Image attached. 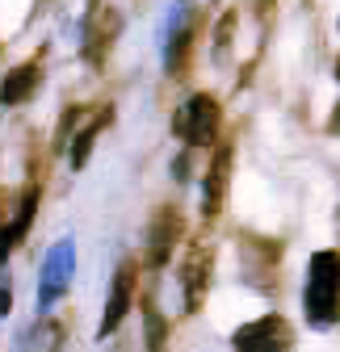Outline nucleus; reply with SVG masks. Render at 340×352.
<instances>
[{
  "label": "nucleus",
  "instance_id": "39448f33",
  "mask_svg": "<svg viewBox=\"0 0 340 352\" xmlns=\"http://www.w3.org/2000/svg\"><path fill=\"white\" fill-rule=\"evenodd\" d=\"M72 281V239H59L55 252L47 256V269H42V289H38V302L51 306Z\"/></svg>",
  "mask_w": 340,
  "mask_h": 352
},
{
  "label": "nucleus",
  "instance_id": "ddd939ff",
  "mask_svg": "<svg viewBox=\"0 0 340 352\" xmlns=\"http://www.w3.org/2000/svg\"><path fill=\"white\" fill-rule=\"evenodd\" d=\"M160 348H164V319H160V311L147 306V344H143V352H160Z\"/></svg>",
  "mask_w": 340,
  "mask_h": 352
},
{
  "label": "nucleus",
  "instance_id": "1a4fd4ad",
  "mask_svg": "<svg viewBox=\"0 0 340 352\" xmlns=\"http://www.w3.org/2000/svg\"><path fill=\"white\" fill-rule=\"evenodd\" d=\"M210 285V248H198L185 264V311H198Z\"/></svg>",
  "mask_w": 340,
  "mask_h": 352
},
{
  "label": "nucleus",
  "instance_id": "20e7f679",
  "mask_svg": "<svg viewBox=\"0 0 340 352\" xmlns=\"http://www.w3.org/2000/svg\"><path fill=\"white\" fill-rule=\"evenodd\" d=\"M131 289H135V269L131 264H122L118 277H114V289H109V302H105V311H101V323H97V336H114L126 319V311H131Z\"/></svg>",
  "mask_w": 340,
  "mask_h": 352
},
{
  "label": "nucleus",
  "instance_id": "6e6552de",
  "mask_svg": "<svg viewBox=\"0 0 340 352\" xmlns=\"http://www.w3.org/2000/svg\"><path fill=\"white\" fill-rule=\"evenodd\" d=\"M177 235H181V218H177V210H160L156 214V223H151V235H147V260L151 264H164L168 260V248L177 243Z\"/></svg>",
  "mask_w": 340,
  "mask_h": 352
},
{
  "label": "nucleus",
  "instance_id": "4468645a",
  "mask_svg": "<svg viewBox=\"0 0 340 352\" xmlns=\"http://www.w3.org/2000/svg\"><path fill=\"white\" fill-rule=\"evenodd\" d=\"M9 311H13V294H9V285H5V281H0V319H5Z\"/></svg>",
  "mask_w": 340,
  "mask_h": 352
},
{
  "label": "nucleus",
  "instance_id": "2eb2a0df",
  "mask_svg": "<svg viewBox=\"0 0 340 352\" xmlns=\"http://www.w3.org/2000/svg\"><path fill=\"white\" fill-rule=\"evenodd\" d=\"M328 130H332V135H340V105H336V113H332V122H328Z\"/></svg>",
  "mask_w": 340,
  "mask_h": 352
},
{
  "label": "nucleus",
  "instance_id": "0eeeda50",
  "mask_svg": "<svg viewBox=\"0 0 340 352\" xmlns=\"http://www.w3.org/2000/svg\"><path fill=\"white\" fill-rule=\"evenodd\" d=\"M38 80H42V67L38 63H21L5 76L0 84V105H25L34 93H38Z\"/></svg>",
  "mask_w": 340,
  "mask_h": 352
},
{
  "label": "nucleus",
  "instance_id": "423d86ee",
  "mask_svg": "<svg viewBox=\"0 0 340 352\" xmlns=\"http://www.w3.org/2000/svg\"><path fill=\"white\" fill-rule=\"evenodd\" d=\"M227 168H231V147H219L215 151V164H210L206 181H202V214L215 218L223 197H227Z\"/></svg>",
  "mask_w": 340,
  "mask_h": 352
},
{
  "label": "nucleus",
  "instance_id": "9d476101",
  "mask_svg": "<svg viewBox=\"0 0 340 352\" xmlns=\"http://www.w3.org/2000/svg\"><path fill=\"white\" fill-rule=\"evenodd\" d=\"M34 206H38V193L30 189V193L21 197V206H17V214H13V223H9V227H0V264H5V260L13 256V248L25 239L30 218H34Z\"/></svg>",
  "mask_w": 340,
  "mask_h": 352
},
{
  "label": "nucleus",
  "instance_id": "7ed1b4c3",
  "mask_svg": "<svg viewBox=\"0 0 340 352\" xmlns=\"http://www.w3.org/2000/svg\"><path fill=\"white\" fill-rule=\"evenodd\" d=\"M173 130H177L189 147H206L210 139H215V130H219V101L210 97V93H193V97L181 105Z\"/></svg>",
  "mask_w": 340,
  "mask_h": 352
},
{
  "label": "nucleus",
  "instance_id": "f03ea898",
  "mask_svg": "<svg viewBox=\"0 0 340 352\" xmlns=\"http://www.w3.org/2000/svg\"><path fill=\"white\" fill-rule=\"evenodd\" d=\"M231 348H235V352H290V348H294V327H290L281 315L252 319V323L235 327Z\"/></svg>",
  "mask_w": 340,
  "mask_h": 352
},
{
  "label": "nucleus",
  "instance_id": "f257e3e1",
  "mask_svg": "<svg viewBox=\"0 0 340 352\" xmlns=\"http://www.w3.org/2000/svg\"><path fill=\"white\" fill-rule=\"evenodd\" d=\"M303 311L315 327H328V323L340 319V256L336 252H315L311 256Z\"/></svg>",
  "mask_w": 340,
  "mask_h": 352
},
{
  "label": "nucleus",
  "instance_id": "9b49d317",
  "mask_svg": "<svg viewBox=\"0 0 340 352\" xmlns=\"http://www.w3.org/2000/svg\"><path fill=\"white\" fill-rule=\"evenodd\" d=\"M189 34H193V21H189V9H181V21H177L173 38H168V51H164V67H168V72L181 67V59H185V51H189Z\"/></svg>",
  "mask_w": 340,
  "mask_h": 352
},
{
  "label": "nucleus",
  "instance_id": "f8f14e48",
  "mask_svg": "<svg viewBox=\"0 0 340 352\" xmlns=\"http://www.w3.org/2000/svg\"><path fill=\"white\" fill-rule=\"evenodd\" d=\"M105 122H109V109H105V113H97V118H93V122H89V126H84L80 135H76V143H72V164H76V168H80L84 160H89V151H93V139H97V130H101Z\"/></svg>",
  "mask_w": 340,
  "mask_h": 352
}]
</instances>
